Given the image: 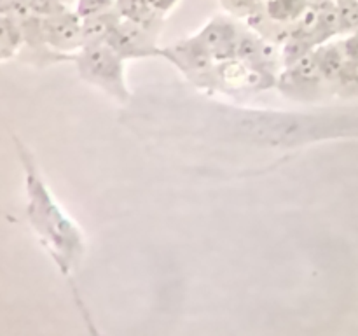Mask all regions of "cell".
Instances as JSON below:
<instances>
[{
    "label": "cell",
    "mask_w": 358,
    "mask_h": 336,
    "mask_svg": "<svg viewBox=\"0 0 358 336\" xmlns=\"http://www.w3.org/2000/svg\"><path fill=\"white\" fill-rule=\"evenodd\" d=\"M17 153L24 172V189H27V217L31 230L45 247L59 272L72 279L84 258L86 241L80 227L63 212L52 192L45 186L44 178L37 170L30 153L23 144L16 140Z\"/></svg>",
    "instance_id": "cell-1"
},
{
    "label": "cell",
    "mask_w": 358,
    "mask_h": 336,
    "mask_svg": "<svg viewBox=\"0 0 358 336\" xmlns=\"http://www.w3.org/2000/svg\"><path fill=\"white\" fill-rule=\"evenodd\" d=\"M227 132L238 140L259 146L296 147L343 135L345 121L329 114H294L283 111L220 107Z\"/></svg>",
    "instance_id": "cell-2"
},
{
    "label": "cell",
    "mask_w": 358,
    "mask_h": 336,
    "mask_svg": "<svg viewBox=\"0 0 358 336\" xmlns=\"http://www.w3.org/2000/svg\"><path fill=\"white\" fill-rule=\"evenodd\" d=\"M126 59L108 42L86 44L73 58L79 76L119 102L129 98L124 74Z\"/></svg>",
    "instance_id": "cell-3"
},
{
    "label": "cell",
    "mask_w": 358,
    "mask_h": 336,
    "mask_svg": "<svg viewBox=\"0 0 358 336\" xmlns=\"http://www.w3.org/2000/svg\"><path fill=\"white\" fill-rule=\"evenodd\" d=\"M276 86L285 97L301 102L318 100L325 88H331L322 74L315 49L292 65L285 66L276 79Z\"/></svg>",
    "instance_id": "cell-4"
},
{
    "label": "cell",
    "mask_w": 358,
    "mask_h": 336,
    "mask_svg": "<svg viewBox=\"0 0 358 336\" xmlns=\"http://www.w3.org/2000/svg\"><path fill=\"white\" fill-rule=\"evenodd\" d=\"M161 56L170 59L173 65L180 69V72H184L196 84H217L215 69L219 62L213 58L210 49L198 35H192L184 41H178L170 48L161 49Z\"/></svg>",
    "instance_id": "cell-5"
},
{
    "label": "cell",
    "mask_w": 358,
    "mask_h": 336,
    "mask_svg": "<svg viewBox=\"0 0 358 336\" xmlns=\"http://www.w3.org/2000/svg\"><path fill=\"white\" fill-rule=\"evenodd\" d=\"M42 30L49 48L62 55L76 56L84 48L83 18L70 7L42 18Z\"/></svg>",
    "instance_id": "cell-6"
},
{
    "label": "cell",
    "mask_w": 358,
    "mask_h": 336,
    "mask_svg": "<svg viewBox=\"0 0 358 336\" xmlns=\"http://www.w3.org/2000/svg\"><path fill=\"white\" fill-rule=\"evenodd\" d=\"M157 31L159 30L122 18L105 42H108L124 59L145 58V56L161 55V49L156 46Z\"/></svg>",
    "instance_id": "cell-7"
},
{
    "label": "cell",
    "mask_w": 358,
    "mask_h": 336,
    "mask_svg": "<svg viewBox=\"0 0 358 336\" xmlns=\"http://www.w3.org/2000/svg\"><path fill=\"white\" fill-rule=\"evenodd\" d=\"M241 31L243 30H240V27L231 18L217 16L210 20L196 35L205 42L217 62H226L236 58Z\"/></svg>",
    "instance_id": "cell-8"
},
{
    "label": "cell",
    "mask_w": 358,
    "mask_h": 336,
    "mask_svg": "<svg viewBox=\"0 0 358 336\" xmlns=\"http://www.w3.org/2000/svg\"><path fill=\"white\" fill-rule=\"evenodd\" d=\"M121 20H122V16L119 14V10L115 9V7L114 9L107 10V13L94 14V16L84 18L83 20L84 46L96 44V42L107 41Z\"/></svg>",
    "instance_id": "cell-9"
},
{
    "label": "cell",
    "mask_w": 358,
    "mask_h": 336,
    "mask_svg": "<svg viewBox=\"0 0 358 336\" xmlns=\"http://www.w3.org/2000/svg\"><path fill=\"white\" fill-rule=\"evenodd\" d=\"M315 56H317L318 65H320L325 80L329 83V86H332V83L338 79L339 72H341L346 59H348L345 49H343V44L334 41L324 42V44L315 48Z\"/></svg>",
    "instance_id": "cell-10"
},
{
    "label": "cell",
    "mask_w": 358,
    "mask_h": 336,
    "mask_svg": "<svg viewBox=\"0 0 358 336\" xmlns=\"http://www.w3.org/2000/svg\"><path fill=\"white\" fill-rule=\"evenodd\" d=\"M115 9L124 20L135 21V23L154 28V30H159L161 21H163V16H159L150 7L149 0H117Z\"/></svg>",
    "instance_id": "cell-11"
},
{
    "label": "cell",
    "mask_w": 358,
    "mask_h": 336,
    "mask_svg": "<svg viewBox=\"0 0 358 336\" xmlns=\"http://www.w3.org/2000/svg\"><path fill=\"white\" fill-rule=\"evenodd\" d=\"M23 46L24 34L21 23L16 18L2 14V20H0V58H2V62H7L9 58L20 55Z\"/></svg>",
    "instance_id": "cell-12"
},
{
    "label": "cell",
    "mask_w": 358,
    "mask_h": 336,
    "mask_svg": "<svg viewBox=\"0 0 358 336\" xmlns=\"http://www.w3.org/2000/svg\"><path fill=\"white\" fill-rule=\"evenodd\" d=\"M310 6L311 0H266L264 13L273 23L287 24L296 23Z\"/></svg>",
    "instance_id": "cell-13"
},
{
    "label": "cell",
    "mask_w": 358,
    "mask_h": 336,
    "mask_svg": "<svg viewBox=\"0 0 358 336\" xmlns=\"http://www.w3.org/2000/svg\"><path fill=\"white\" fill-rule=\"evenodd\" d=\"M331 90L332 93L341 98L358 97V62H355V59H346L338 79L332 83Z\"/></svg>",
    "instance_id": "cell-14"
},
{
    "label": "cell",
    "mask_w": 358,
    "mask_h": 336,
    "mask_svg": "<svg viewBox=\"0 0 358 336\" xmlns=\"http://www.w3.org/2000/svg\"><path fill=\"white\" fill-rule=\"evenodd\" d=\"M220 2L229 14L247 20L259 16L266 9V0H220Z\"/></svg>",
    "instance_id": "cell-15"
},
{
    "label": "cell",
    "mask_w": 358,
    "mask_h": 336,
    "mask_svg": "<svg viewBox=\"0 0 358 336\" xmlns=\"http://www.w3.org/2000/svg\"><path fill=\"white\" fill-rule=\"evenodd\" d=\"M341 34L358 31V0H336Z\"/></svg>",
    "instance_id": "cell-16"
},
{
    "label": "cell",
    "mask_w": 358,
    "mask_h": 336,
    "mask_svg": "<svg viewBox=\"0 0 358 336\" xmlns=\"http://www.w3.org/2000/svg\"><path fill=\"white\" fill-rule=\"evenodd\" d=\"M117 0H77L76 10L80 18H90L94 14L107 13V10L114 9Z\"/></svg>",
    "instance_id": "cell-17"
},
{
    "label": "cell",
    "mask_w": 358,
    "mask_h": 336,
    "mask_svg": "<svg viewBox=\"0 0 358 336\" xmlns=\"http://www.w3.org/2000/svg\"><path fill=\"white\" fill-rule=\"evenodd\" d=\"M70 2H72V0H28L34 14H37V16H42V18L58 13V10L69 9Z\"/></svg>",
    "instance_id": "cell-18"
},
{
    "label": "cell",
    "mask_w": 358,
    "mask_h": 336,
    "mask_svg": "<svg viewBox=\"0 0 358 336\" xmlns=\"http://www.w3.org/2000/svg\"><path fill=\"white\" fill-rule=\"evenodd\" d=\"M178 2H180V0H149L150 7L163 18L166 16L170 10H173V7L177 6Z\"/></svg>",
    "instance_id": "cell-19"
}]
</instances>
